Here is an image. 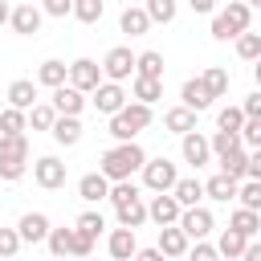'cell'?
<instances>
[{
    "label": "cell",
    "mask_w": 261,
    "mask_h": 261,
    "mask_svg": "<svg viewBox=\"0 0 261 261\" xmlns=\"http://www.w3.org/2000/svg\"><path fill=\"white\" fill-rule=\"evenodd\" d=\"M241 261H261V245H257V241H249V245H245V253H241Z\"/></svg>",
    "instance_id": "f5cc1de1"
},
{
    "label": "cell",
    "mask_w": 261,
    "mask_h": 261,
    "mask_svg": "<svg viewBox=\"0 0 261 261\" xmlns=\"http://www.w3.org/2000/svg\"><path fill=\"white\" fill-rule=\"evenodd\" d=\"M73 12V0H45L41 4V16H69Z\"/></svg>",
    "instance_id": "681fc988"
},
{
    "label": "cell",
    "mask_w": 261,
    "mask_h": 261,
    "mask_svg": "<svg viewBox=\"0 0 261 261\" xmlns=\"http://www.w3.org/2000/svg\"><path fill=\"white\" fill-rule=\"evenodd\" d=\"M49 135H53V143H61V147H77V143H82V118H57V122L49 126Z\"/></svg>",
    "instance_id": "cb8c5ba5"
},
{
    "label": "cell",
    "mask_w": 261,
    "mask_h": 261,
    "mask_svg": "<svg viewBox=\"0 0 261 261\" xmlns=\"http://www.w3.org/2000/svg\"><path fill=\"white\" fill-rule=\"evenodd\" d=\"M41 8L37 4H16L12 12H8V24H12V33H20V37H33V33H41Z\"/></svg>",
    "instance_id": "8fae6325"
},
{
    "label": "cell",
    "mask_w": 261,
    "mask_h": 261,
    "mask_svg": "<svg viewBox=\"0 0 261 261\" xmlns=\"http://www.w3.org/2000/svg\"><path fill=\"white\" fill-rule=\"evenodd\" d=\"M69 257H77V261L94 257V241L86 232H77V228H69Z\"/></svg>",
    "instance_id": "f6af8a7d"
},
{
    "label": "cell",
    "mask_w": 261,
    "mask_h": 261,
    "mask_svg": "<svg viewBox=\"0 0 261 261\" xmlns=\"http://www.w3.org/2000/svg\"><path fill=\"white\" fill-rule=\"evenodd\" d=\"M188 245H192V241H188L175 224H171V228H159V237H155V249L163 253V261H179V257L188 253Z\"/></svg>",
    "instance_id": "2e32d148"
},
{
    "label": "cell",
    "mask_w": 261,
    "mask_h": 261,
    "mask_svg": "<svg viewBox=\"0 0 261 261\" xmlns=\"http://www.w3.org/2000/svg\"><path fill=\"white\" fill-rule=\"evenodd\" d=\"M114 208H122V204H130V200H143L139 196V188L130 184V179H122V184H110V196H106Z\"/></svg>",
    "instance_id": "b9f144b4"
},
{
    "label": "cell",
    "mask_w": 261,
    "mask_h": 261,
    "mask_svg": "<svg viewBox=\"0 0 261 261\" xmlns=\"http://www.w3.org/2000/svg\"><path fill=\"white\" fill-rule=\"evenodd\" d=\"M208 151H212V159H224V155L241 151V139H237V135H224V130H216V135L208 139Z\"/></svg>",
    "instance_id": "8d00e7d4"
},
{
    "label": "cell",
    "mask_w": 261,
    "mask_h": 261,
    "mask_svg": "<svg viewBox=\"0 0 261 261\" xmlns=\"http://www.w3.org/2000/svg\"><path fill=\"white\" fill-rule=\"evenodd\" d=\"M24 118H29V126H33V130H49V126L57 122V114H53V106H49V102H37Z\"/></svg>",
    "instance_id": "74e56055"
},
{
    "label": "cell",
    "mask_w": 261,
    "mask_h": 261,
    "mask_svg": "<svg viewBox=\"0 0 261 261\" xmlns=\"http://www.w3.org/2000/svg\"><path fill=\"white\" fill-rule=\"evenodd\" d=\"M20 253V237H16V228H0V261H12Z\"/></svg>",
    "instance_id": "7dc6e473"
},
{
    "label": "cell",
    "mask_w": 261,
    "mask_h": 261,
    "mask_svg": "<svg viewBox=\"0 0 261 261\" xmlns=\"http://www.w3.org/2000/svg\"><path fill=\"white\" fill-rule=\"evenodd\" d=\"M175 179H179V171H175V163H171L167 155H159V159H147V163H143V184H147L155 196H167V192L175 188Z\"/></svg>",
    "instance_id": "5b68a950"
},
{
    "label": "cell",
    "mask_w": 261,
    "mask_h": 261,
    "mask_svg": "<svg viewBox=\"0 0 261 261\" xmlns=\"http://www.w3.org/2000/svg\"><path fill=\"white\" fill-rule=\"evenodd\" d=\"M29 130V118L20 114V110H0V139H8V135H24Z\"/></svg>",
    "instance_id": "d590c367"
},
{
    "label": "cell",
    "mask_w": 261,
    "mask_h": 261,
    "mask_svg": "<svg viewBox=\"0 0 261 261\" xmlns=\"http://www.w3.org/2000/svg\"><path fill=\"white\" fill-rule=\"evenodd\" d=\"M65 86L77 90V94H94V90L102 86V69H98V61H94V57H77V61L69 65V73H65Z\"/></svg>",
    "instance_id": "8992f818"
},
{
    "label": "cell",
    "mask_w": 261,
    "mask_h": 261,
    "mask_svg": "<svg viewBox=\"0 0 261 261\" xmlns=\"http://www.w3.org/2000/svg\"><path fill=\"white\" fill-rule=\"evenodd\" d=\"M24 171H29V163H24V159H0V179H4V184L24 179Z\"/></svg>",
    "instance_id": "bcb514c9"
},
{
    "label": "cell",
    "mask_w": 261,
    "mask_h": 261,
    "mask_svg": "<svg viewBox=\"0 0 261 261\" xmlns=\"http://www.w3.org/2000/svg\"><path fill=\"white\" fill-rule=\"evenodd\" d=\"M135 77H143V82H163V53H155V49L135 53Z\"/></svg>",
    "instance_id": "ffe728a7"
},
{
    "label": "cell",
    "mask_w": 261,
    "mask_h": 261,
    "mask_svg": "<svg viewBox=\"0 0 261 261\" xmlns=\"http://www.w3.org/2000/svg\"><path fill=\"white\" fill-rule=\"evenodd\" d=\"M45 245H49L53 261H65V257H69V228H49Z\"/></svg>",
    "instance_id": "60d3db41"
},
{
    "label": "cell",
    "mask_w": 261,
    "mask_h": 261,
    "mask_svg": "<svg viewBox=\"0 0 261 261\" xmlns=\"http://www.w3.org/2000/svg\"><path fill=\"white\" fill-rule=\"evenodd\" d=\"M0 159H24V163H29V135H8V139H0Z\"/></svg>",
    "instance_id": "e575fe53"
},
{
    "label": "cell",
    "mask_w": 261,
    "mask_h": 261,
    "mask_svg": "<svg viewBox=\"0 0 261 261\" xmlns=\"http://www.w3.org/2000/svg\"><path fill=\"white\" fill-rule=\"evenodd\" d=\"M73 228H77V232H86V237H90V241H94V237H98V232H102V228H106V216H102V212H94V208H90V212H82V216H77V224H73Z\"/></svg>",
    "instance_id": "7bdbcfd3"
},
{
    "label": "cell",
    "mask_w": 261,
    "mask_h": 261,
    "mask_svg": "<svg viewBox=\"0 0 261 261\" xmlns=\"http://www.w3.org/2000/svg\"><path fill=\"white\" fill-rule=\"evenodd\" d=\"M86 261H94V257H86Z\"/></svg>",
    "instance_id": "11a10c76"
},
{
    "label": "cell",
    "mask_w": 261,
    "mask_h": 261,
    "mask_svg": "<svg viewBox=\"0 0 261 261\" xmlns=\"http://www.w3.org/2000/svg\"><path fill=\"white\" fill-rule=\"evenodd\" d=\"M126 102H130V98H126V90H122V86H114V82H102V86L94 90V110H98V114H110V118H114Z\"/></svg>",
    "instance_id": "30bf717a"
},
{
    "label": "cell",
    "mask_w": 261,
    "mask_h": 261,
    "mask_svg": "<svg viewBox=\"0 0 261 261\" xmlns=\"http://www.w3.org/2000/svg\"><path fill=\"white\" fill-rule=\"evenodd\" d=\"M65 73H69V65L65 61H57V57H49V61H41V69H37V86H45V90H61L65 86Z\"/></svg>",
    "instance_id": "44dd1931"
},
{
    "label": "cell",
    "mask_w": 261,
    "mask_h": 261,
    "mask_svg": "<svg viewBox=\"0 0 261 261\" xmlns=\"http://www.w3.org/2000/svg\"><path fill=\"white\" fill-rule=\"evenodd\" d=\"M245 245H249L245 237H237L232 228H224V232H220V241H216L212 249H216V257H228V261H237V257L245 253Z\"/></svg>",
    "instance_id": "4dcf8cb0"
},
{
    "label": "cell",
    "mask_w": 261,
    "mask_h": 261,
    "mask_svg": "<svg viewBox=\"0 0 261 261\" xmlns=\"http://www.w3.org/2000/svg\"><path fill=\"white\" fill-rule=\"evenodd\" d=\"M163 126L171 130V135H192L196 130V114L192 110H184V106H171V110H163Z\"/></svg>",
    "instance_id": "603a6c76"
},
{
    "label": "cell",
    "mask_w": 261,
    "mask_h": 261,
    "mask_svg": "<svg viewBox=\"0 0 261 261\" xmlns=\"http://www.w3.org/2000/svg\"><path fill=\"white\" fill-rule=\"evenodd\" d=\"M65 163L57 159V155H41L37 163H33V184L37 188H45V192H57V188H65Z\"/></svg>",
    "instance_id": "52a82bcc"
},
{
    "label": "cell",
    "mask_w": 261,
    "mask_h": 261,
    "mask_svg": "<svg viewBox=\"0 0 261 261\" xmlns=\"http://www.w3.org/2000/svg\"><path fill=\"white\" fill-rule=\"evenodd\" d=\"M204 196H208V200L228 204V200H237V184H232V179H224V175H212V179L204 184Z\"/></svg>",
    "instance_id": "1f68e13d"
},
{
    "label": "cell",
    "mask_w": 261,
    "mask_h": 261,
    "mask_svg": "<svg viewBox=\"0 0 261 261\" xmlns=\"http://www.w3.org/2000/svg\"><path fill=\"white\" fill-rule=\"evenodd\" d=\"M77 196H82L86 204H98V200H106V196H110V184H106L98 171H86V175L77 179Z\"/></svg>",
    "instance_id": "7402d4cb"
},
{
    "label": "cell",
    "mask_w": 261,
    "mask_h": 261,
    "mask_svg": "<svg viewBox=\"0 0 261 261\" xmlns=\"http://www.w3.org/2000/svg\"><path fill=\"white\" fill-rule=\"evenodd\" d=\"M237 53H241L245 61H257V57H261V33H241V37H237Z\"/></svg>",
    "instance_id": "ee69618b"
},
{
    "label": "cell",
    "mask_w": 261,
    "mask_h": 261,
    "mask_svg": "<svg viewBox=\"0 0 261 261\" xmlns=\"http://www.w3.org/2000/svg\"><path fill=\"white\" fill-rule=\"evenodd\" d=\"M228 228H232L237 237H245V241H257V232H261V216H257V212L237 208V212L228 216Z\"/></svg>",
    "instance_id": "d4e9b609"
},
{
    "label": "cell",
    "mask_w": 261,
    "mask_h": 261,
    "mask_svg": "<svg viewBox=\"0 0 261 261\" xmlns=\"http://www.w3.org/2000/svg\"><path fill=\"white\" fill-rule=\"evenodd\" d=\"M241 114H245V118H261V94H249V98L241 102Z\"/></svg>",
    "instance_id": "f907efd6"
},
{
    "label": "cell",
    "mask_w": 261,
    "mask_h": 261,
    "mask_svg": "<svg viewBox=\"0 0 261 261\" xmlns=\"http://www.w3.org/2000/svg\"><path fill=\"white\" fill-rule=\"evenodd\" d=\"M175 228H179L188 241H204V237L216 228V220H212V212L200 204V208H184V212H179V220H175Z\"/></svg>",
    "instance_id": "ba28073f"
},
{
    "label": "cell",
    "mask_w": 261,
    "mask_h": 261,
    "mask_svg": "<svg viewBox=\"0 0 261 261\" xmlns=\"http://www.w3.org/2000/svg\"><path fill=\"white\" fill-rule=\"evenodd\" d=\"M98 69H102V82H114V86H122L126 77H135V53L126 49V45H114L102 61H98Z\"/></svg>",
    "instance_id": "277c9868"
},
{
    "label": "cell",
    "mask_w": 261,
    "mask_h": 261,
    "mask_svg": "<svg viewBox=\"0 0 261 261\" xmlns=\"http://www.w3.org/2000/svg\"><path fill=\"white\" fill-rule=\"evenodd\" d=\"M53 114L57 118H77L82 110H86V94H77V90H69V86H61V90H53Z\"/></svg>",
    "instance_id": "4fadbf2b"
},
{
    "label": "cell",
    "mask_w": 261,
    "mask_h": 261,
    "mask_svg": "<svg viewBox=\"0 0 261 261\" xmlns=\"http://www.w3.org/2000/svg\"><path fill=\"white\" fill-rule=\"evenodd\" d=\"M118 29H122V33H130V37H143V33H151V20H147V12H143V8H122Z\"/></svg>",
    "instance_id": "f1b7e54d"
},
{
    "label": "cell",
    "mask_w": 261,
    "mask_h": 261,
    "mask_svg": "<svg viewBox=\"0 0 261 261\" xmlns=\"http://www.w3.org/2000/svg\"><path fill=\"white\" fill-rule=\"evenodd\" d=\"M102 12H106V4H102V0H73V12H69V16H77L82 24H98V20H102Z\"/></svg>",
    "instance_id": "d6a6232c"
},
{
    "label": "cell",
    "mask_w": 261,
    "mask_h": 261,
    "mask_svg": "<svg viewBox=\"0 0 261 261\" xmlns=\"http://www.w3.org/2000/svg\"><path fill=\"white\" fill-rule=\"evenodd\" d=\"M179 151H184V163H192L196 171L212 163V151H208V139H204L200 130H192V135H184V143H179Z\"/></svg>",
    "instance_id": "5bb4252c"
},
{
    "label": "cell",
    "mask_w": 261,
    "mask_h": 261,
    "mask_svg": "<svg viewBox=\"0 0 261 261\" xmlns=\"http://www.w3.org/2000/svg\"><path fill=\"white\" fill-rule=\"evenodd\" d=\"M143 163H147V151H143L139 143H118V147L102 151L98 175H102L106 184H122V179H130L135 171H143Z\"/></svg>",
    "instance_id": "6da1fadb"
},
{
    "label": "cell",
    "mask_w": 261,
    "mask_h": 261,
    "mask_svg": "<svg viewBox=\"0 0 261 261\" xmlns=\"http://www.w3.org/2000/svg\"><path fill=\"white\" fill-rule=\"evenodd\" d=\"M37 102H41V98H37V82H33V77H16V82L8 86V110L29 114Z\"/></svg>",
    "instance_id": "7c38bea8"
},
{
    "label": "cell",
    "mask_w": 261,
    "mask_h": 261,
    "mask_svg": "<svg viewBox=\"0 0 261 261\" xmlns=\"http://www.w3.org/2000/svg\"><path fill=\"white\" fill-rule=\"evenodd\" d=\"M249 20H253V8L245 0H228V8H220L212 16V37L216 41H237L241 33H249Z\"/></svg>",
    "instance_id": "7a4b0ae2"
},
{
    "label": "cell",
    "mask_w": 261,
    "mask_h": 261,
    "mask_svg": "<svg viewBox=\"0 0 261 261\" xmlns=\"http://www.w3.org/2000/svg\"><path fill=\"white\" fill-rule=\"evenodd\" d=\"M179 98H184L179 106H184V110H192V114H200V110H208V106H212V98H208V90H204V82H200V77H188V82L179 86Z\"/></svg>",
    "instance_id": "ac0fdd59"
},
{
    "label": "cell",
    "mask_w": 261,
    "mask_h": 261,
    "mask_svg": "<svg viewBox=\"0 0 261 261\" xmlns=\"http://www.w3.org/2000/svg\"><path fill=\"white\" fill-rule=\"evenodd\" d=\"M237 200H241L245 212H257V208H261V184H253V179L237 184Z\"/></svg>",
    "instance_id": "ab89813d"
},
{
    "label": "cell",
    "mask_w": 261,
    "mask_h": 261,
    "mask_svg": "<svg viewBox=\"0 0 261 261\" xmlns=\"http://www.w3.org/2000/svg\"><path fill=\"white\" fill-rule=\"evenodd\" d=\"M114 212H118V228H130V232L147 220V204H143V200H130V204H122V208H114Z\"/></svg>",
    "instance_id": "f546056e"
},
{
    "label": "cell",
    "mask_w": 261,
    "mask_h": 261,
    "mask_svg": "<svg viewBox=\"0 0 261 261\" xmlns=\"http://www.w3.org/2000/svg\"><path fill=\"white\" fill-rule=\"evenodd\" d=\"M245 126V114H241V106H224L220 114H216V130H224V135H237Z\"/></svg>",
    "instance_id": "f35d334b"
},
{
    "label": "cell",
    "mask_w": 261,
    "mask_h": 261,
    "mask_svg": "<svg viewBox=\"0 0 261 261\" xmlns=\"http://www.w3.org/2000/svg\"><path fill=\"white\" fill-rule=\"evenodd\" d=\"M8 12H12V8H8V4L0 0V24H8Z\"/></svg>",
    "instance_id": "db71d44e"
},
{
    "label": "cell",
    "mask_w": 261,
    "mask_h": 261,
    "mask_svg": "<svg viewBox=\"0 0 261 261\" xmlns=\"http://www.w3.org/2000/svg\"><path fill=\"white\" fill-rule=\"evenodd\" d=\"M126 98H135L139 106H155L159 98H163V82H143V77H130V94Z\"/></svg>",
    "instance_id": "4316f807"
},
{
    "label": "cell",
    "mask_w": 261,
    "mask_h": 261,
    "mask_svg": "<svg viewBox=\"0 0 261 261\" xmlns=\"http://www.w3.org/2000/svg\"><path fill=\"white\" fill-rule=\"evenodd\" d=\"M179 212H184V208L171 200V192H167V196H151V204H147V220H155L159 228H171V224L179 220Z\"/></svg>",
    "instance_id": "9a60e30c"
},
{
    "label": "cell",
    "mask_w": 261,
    "mask_h": 261,
    "mask_svg": "<svg viewBox=\"0 0 261 261\" xmlns=\"http://www.w3.org/2000/svg\"><path fill=\"white\" fill-rule=\"evenodd\" d=\"M171 200H175L179 208H200V200H204V184H200L196 175H179L175 188H171Z\"/></svg>",
    "instance_id": "e0dca14e"
},
{
    "label": "cell",
    "mask_w": 261,
    "mask_h": 261,
    "mask_svg": "<svg viewBox=\"0 0 261 261\" xmlns=\"http://www.w3.org/2000/svg\"><path fill=\"white\" fill-rule=\"evenodd\" d=\"M151 118H155V110H151V106L126 102V106H122V110H118V114L110 118V135H114L118 143H135V135L151 126Z\"/></svg>",
    "instance_id": "3957f363"
},
{
    "label": "cell",
    "mask_w": 261,
    "mask_h": 261,
    "mask_svg": "<svg viewBox=\"0 0 261 261\" xmlns=\"http://www.w3.org/2000/svg\"><path fill=\"white\" fill-rule=\"evenodd\" d=\"M188 261H220L216 257V249L208 245V241H196V245H188V253H184Z\"/></svg>",
    "instance_id": "c3c4849f"
},
{
    "label": "cell",
    "mask_w": 261,
    "mask_h": 261,
    "mask_svg": "<svg viewBox=\"0 0 261 261\" xmlns=\"http://www.w3.org/2000/svg\"><path fill=\"white\" fill-rule=\"evenodd\" d=\"M130 261H163V253L151 245V249H135V257H130Z\"/></svg>",
    "instance_id": "816d5d0a"
},
{
    "label": "cell",
    "mask_w": 261,
    "mask_h": 261,
    "mask_svg": "<svg viewBox=\"0 0 261 261\" xmlns=\"http://www.w3.org/2000/svg\"><path fill=\"white\" fill-rule=\"evenodd\" d=\"M106 249H110V257H114V261H130V257H135V249H139V241H135V232H130V228H110Z\"/></svg>",
    "instance_id": "d6986e66"
},
{
    "label": "cell",
    "mask_w": 261,
    "mask_h": 261,
    "mask_svg": "<svg viewBox=\"0 0 261 261\" xmlns=\"http://www.w3.org/2000/svg\"><path fill=\"white\" fill-rule=\"evenodd\" d=\"M143 12L151 24H167V20H175V0H147Z\"/></svg>",
    "instance_id": "836d02e7"
},
{
    "label": "cell",
    "mask_w": 261,
    "mask_h": 261,
    "mask_svg": "<svg viewBox=\"0 0 261 261\" xmlns=\"http://www.w3.org/2000/svg\"><path fill=\"white\" fill-rule=\"evenodd\" d=\"M216 163H220V175H224V179H232V184H245L249 151H232V155H224V159H216Z\"/></svg>",
    "instance_id": "83f0119b"
},
{
    "label": "cell",
    "mask_w": 261,
    "mask_h": 261,
    "mask_svg": "<svg viewBox=\"0 0 261 261\" xmlns=\"http://www.w3.org/2000/svg\"><path fill=\"white\" fill-rule=\"evenodd\" d=\"M200 82H204V90H208L212 102L228 94V69H224V65H208V69L200 73Z\"/></svg>",
    "instance_id": "484cf974"
},
{
    "label": "cell",
    "mask_w": 261,
    "mask_h": 261,
    "mask_svg": "<svg viewBox=\"0 0 261 261\" xmlns=\"http://www.w3.org/2000/svg\"><path fill=\"white\" fill-rule=\"evenodd\" d=\"M49 216L45 212H24L20 220H16V237H20V245H41L45 237H49Z\"/></svg>",
    "instance_id": "9c48e42d"
}]
</instances>
